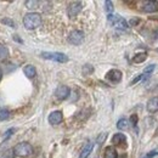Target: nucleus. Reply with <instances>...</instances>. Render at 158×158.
I'll list each match as a JSON object with an SVG mask.
<instances>
[{
	"label": "nucleus",
	"mask_w": 158,
	"mask_h": 158,
	"mask_svg": "<svg viewBox=\"0 0 158 158\" xmlns=\"http://www.w3.org/2000/svg\"><path fill=\"white\" fill-rule=\"evenodd\" d=\"M23 24L26 29H35L41 24V16L38 12H29L23 17Z\"/></svg>",
	"instance_id": "nucleus-1"
},
{
	"label": "nucleus",
	"mask_w": 158,
	"mask_h": 158,
	"mask_svg": "<svg viewBox=\"0 0 158 158\" xmlns=\"http://www.w3.org/2000/svg\"><path fill=\"white\" fill-rule=\"evenodd\" d=\"M14 153L19 157H28L33 153V146L29 142H20L14 147Z\"/></svg>",
	"instance_id": "nucleus-2"
},
{
	"label": "nucleus",
	"mask_w": 158,
	"mask_h": 158,
	"mask_svg": "<svg viewBox=\"0 0 158 158\" xmlns=\"http://www.w3.org/2000/svg\"><path fill=\"white\" fill-rule=\"evenodd\" d=\"M41 57L46 60H51V61H55V62H59V63H66L68 61V56L63 52H49V51H44L41 52Z\"/></svg>",
	"instance_id": "nucleus-3"
},
{
	"label": "nucleus",
	"mask_w": 158,
	"mask_h": 158,
	"mask_svg": "<svg viewBox=\"0 0 158 158\" xmlns=\"http://www.w3.org/2000/svg\"><path fill=\"white\" fill-rule=\"evenodd\" d=\"M107 20L108 22L112 24V26H114L116 28H119V29H128V23H127V21L124 20L123 17H120L119 15H113V14H110L108 16H107Z\"/></svg>",
	"instance_id": "nucleus-4"
},
{
	"label": "nucleus",
	"mask_w": 158,
	"mask_h": 158,
	"mask_svg": "<svg viewBox=\"0 0 158 158\" xmlns=\"http://www.w3.org/2000/svg\"><path fill=\"white\" fill-rule=\"evenodd\" d=\"M81 9H83L81 1H72V2L68 5V9H67L68 17H69V19H74L76 16H78V14L81 11Z\"/></svg>",
	"instance_id": "nucleus-5"
},
{
	"label": "nucleus",
	"mask_w": 158,
	"mask_h": 158,
	"mask_svg": "<svg viewBox=\"0 0 158 158\" xmlns=\"http://www.w3.org/2000/svg\"><path fill=\"white\" fill-rule=\"evenodd\" d=\"M84 40V33L81 31H72L68 35V41L73 45H79Z\"/></svg>",
	"instance_id": "nucleus-6"
},
{
	"label": "nucleus",
	"mask_w": 158,
	"mask_h": 158,
	"mask_svg": "<svg viewBox=\"0 0 158 158\" xmlns=\"http://www.w3.org/2000/svg\"><path fill=\"white\" fill-rule=\"evenodd\" d=\"M69 94H71V90H69V88L67 85H60V86H57V89L55 91L56 99L61 100V101L67 99L69 96Z\"/></svg>",
	"instance_id": "nucleus-7"
},
{
	"label": "nucleus",
	"mask_w": 158,
	"mask_h": 158,
	"mask_svg": "<svg viewBox=\"0 0 158 158\" xmlns=\"http://www.w3.org/2000/svg\"><path fill=\"white\" fill-rule=\"evenodd\" d=\"M106 79L108 80V81H111V83H119L120 80H122V72L119 71V69H111V71H108L107 72V74H106Z\"/></svg>",
	"instance_id": "nucleus-8"
},
{
	"label": "nucleus",
	"mask_w": 158,
	"mask_h": 158,
	"mask_svg": "<svg viewBox=\"0 0 158 158\" xmlns=\"http://www.w3.org/2000/svg\"><path fill=\"white\" fill-rule=\"evenodd\" d=\"M62 119H63V114H62V112L61 111H54V112H51L50 114H49V123L51 124V125H59L60 123L62 122Z\"/></svg>",
	"instance_id": "nucleus-9"
},
{
	"label": "nucleus",
	"mask_w": 158,
	"mask_h": 158,
	"mask_svg": "<svg viewBox=\"0 0 158 158\" xmlns=\"http://www.w3.org/2000/svg\"><path fill=\"white\" fill-rule=\"evenodd\" d=\"M142 10L145 12H156L158 11V2L157 1H145L143 5H142Z\"/></svg>",
	"instance_id": "nucleus-10"
},
{
	"label": "nucleus",
	"mask_w": 158,
	"mask_h": 158,
	"mask_svg": "<svg viewBox=\"0 0 158 158\" xmlns=\"http://www.w3.org/2000/svg\"><path fill=\"white\" fill-rule=\"evenodd\" d=\"M146 108L150 113H156L158 112V96H153L152 99H150L147 101Z\"/></svg>",
	"instance_id": "nucleus-11"
},
{
	"label": "nucleus",
	"mask_w": 158,
	"mask_h": 158,
	"mask_svg": "<svg viewBox=\"0 0 158 158\" xmlns=\"http://www.w3.org/2000/svg\"><path fill=\"white\" fill-rule=\"evenodd\" d=\"M112 142L113 145H117V146H125V142H127V138L124 134L118 133V134H114L113 138H112Z\"/></svg>",
	"instance_id": "nucleus-12"
},
{
	"label": "nucleus",
	"mask_w": 158,
	"mask_h": 158,
	"mask_svg": "<svg viewBox=\"0 0 158 158\" xmlns=\"http://www.w3.org/2000/svg\"><path fill=\"white\" fill-rule=\"evenodd\" d=\"M103 158H118V152L113 146H107L103 152Z\"/></svg>",
	"instance_id": "nucleus-13"
},
{
	"label": "nucleus",
	"mask_w": 158,
	"mask_h": 158,
	"mask_svg": "<svg viewBox=\"0 0 158 158\" xmlns=\"http://www.w3.org/2000/svg\"><path fill=\"white\" fill-rule=\"evenodd\" d=\"M23 72H24L26 77H28V78H34L35 74H37V69H35V67H34L33 64H27V66H24Z\"/></svg>",
	"instance_id": "nucleus-14"
},
{
	"label": "nucleus",
	"mask_w": 158,
	"mask_h": 158,
	"mask_svg": "<svg viewBox=\"0 0 158 158\" xmlns=\"http://www.w3.org/2000/svg\"><path fill=\"white\" fill-rule=\"evenodd\" d=\"M155 68H156V64H155V63H151V64H148V66L143 69V73H142V81H145L147 78H150V76L153 73Z\"/></svg>",
	"instance_id": "nucleus-15"
},
{
	"label": "nucleus",
	"mask_w": 158,
	"mask_h": 158,
	"mask_svg": "<svg viewBox=\"0 0 158 158\" xmlns=\"http://www.w3.org/2000/svg\"><path fill=\"white\" fill-rule=\"evenodd\" d=\"M93 147H94V143H93V142H88V143L85 145V147L83 148V151H81L79 158H88V156L90 155V152L93 151Z\"/></svg>",
	"instance_id": "nucleus-16"
},
{
	"label": "nucleus",
	"mask_w": 158,
	"mask_h": 158,
	"mask_svg": "<svg viewBox=\"0 0 158 158\" xmlns=\"http://www.w3.org/2000/svg\"><path fill=\"white\" fill-rule=\"evenodd\" d=\"M117 128L119 130H128L129 129V120L127 118H120L117 123Z\"/></svg>",
	"instance_id": "nucleus-17"
},
{
	"label": "nucleus",
	"mask_w": 158,
	"mask_h": 158,
	"mask_svg": "<svg viewBox=\"0 0 158 158\" xmlns=\"http://www.w3.org/2000/svg\"><path fill=\"white\" fill-rule=\"evenodd\" d=\"M146 59H147V54L146 52H139L136 55H134L133 62L134 63H141V62H143Z\"/></svg>",
	"instance_id": "nucleus-18"
},
{
	"label": "nucleus",
	"mask_w": 158,
	"mask_h": 158,
	"mask_svg": "<svg viewBox=\"0 0 158 158\" xmlns=\"http://www.w3.org/2000/svg\"><path fill=\"white\" fill-rule=\"evenodd\" d=\"M7 57H9V49L5 45L0 44V61H5Z\"/></svg>",
	"instance_id": "nucleus-19"
},
{
	"label": "nucleus",
	"mask_w": 158,
	"mask_h": 158,
	"mask_svg": "<svg viewBox=\"0 0 158 158\" xmlns=\"http://www.w3.org/2000/svg\"><path fill=\"white\" fill-rule=\"evenodd\" d=\"M9 118H10V111H9L7 108L1 107V108H0V122L7 120Z\"/></svg>",
	"instance_id": "nucleus-20"
},
{
	"label": "nucleus",
	"mask_w": 158,
	"mask_h": 158,
	"mask_svg": "<svg viewBox=\"0 0 158 158\" xmlns=\"http://www.w3.org/2000/svg\"><path fill=\"white\" fill-rule=\"evenodd\" d=\"M24 4H26V7H27V9L33 10V9H37V7H38L39 1H35V0H27Z\"/></svg>",
	"instance_id": "nucleus-21"
},
{
	"label": "nucleus",
	"mask_w": 158,
	"mask_h": 158,
	"mask_svg": "<svg viewBox=\"0 0 158 158\" xmlns=\"http://www.w3.org/2000/svg\"><path fill=\"white\" fill-rule=\"evenodd\" d=\"M105 10L108 12V15H110V14H112V11H113V2H112V1H110V0L105 1Z\"/></svg>",
	"instance_id": "nucleus-22"
},
{
	"label": "nucleus",
	"mask_w": 158,
	"mask_h": 158,
	"mask_svg": "<svg viewBox=\"0 0 158 158\" xmlns=\"http://www.w3.org/2000/svg\"><path fill=\"white\" fill-rule=\"evenodd\" d=\"M1 23H2V24H6V26H9V27H14V28L16 27V23L12 20H10V19H2V20H1Z\"/></svg>",
	"instance_id": "nucleus-23"
},
{
	"label": "nucleus",
	"mask_w": 158,
	"mask_h": 158,
	"mask_svg": "<svg viewBox=\"0 0 158 158\" xmlns=\"http://www.w3.org/2000/svg\"><path fill=\"white\" fill-rule=\"evenodd\" d=\"M1 158H15L14 150H7L6 152H4V155H2V157Z\"/></svg>",
	"instance_id": "nucleus-24"
},
{
	"label": "nucleus",
	"mask_w": 158,
	"mask_h": 158,
	"mask_svg": "<svg viewBox=\"0 0 158 158\" xmlns=\"http://www.w3.org/2000/svg\"><path fill=\"white\" fill-rule=\"evenodd\" d=\"M156 156H158V150H155V151H151V152L146 153L142 158H153L156 157Z\"/></svg>",
	"instance_id": "nucleus-25"
},
{
	"label": "nucleus",
	"mask_w": 158,
	"mask_h": 158,
	"mask_svg": "<svg viewBox=\"0 0 158 158\" xmlns=\"http://www.w3.org/2000/svg\"><path fill=\"white\" fill-rule=\"evenodd\" d=\"M130 123H131L134 127L138 125V116H136V114H133V116L130 117Z\"/></svg>",
	"instance_id": "nucleus-26"
},
{
	"label": "nucleus",
	"mask_w": 158,
	"mask_h": 158,
	"mask_svg": "<svg viewBox=\"0 0 158 158\" xmlns=\"http://www.w3.org/2000/svg\"><path fill=\"white\" fill-rule=\"evenodd\" d=\"M14 133H15V129H12V128H11V129H9V130L5 133V135H4V139H9L10 136H11V135H12V134H14Z\"/></svg>",
	"instance_id": "nucleus-27"
},
{
	"label": "nucleus",
	"mask_w": 158,
	"mask_h": 158,
	"mask_svg": "<svg viewBox=\"0 0 158 158\" xmlns=\"http://www.w3.org/2000/svg\"><path fill=\"white\" fill-rule=\"evenodd\" d=\"M139 80H142V74H139V76L136 77V78L133 79V80L130 81V85H134V84H136V83H138Z\"/></svg>",
	"instance_id": "nucleus-28"
},
{
	"label": "nucleus",
	"mask_w": 158,
	"mask_h": 158,
	"mask_svg": "<svg viewBox=\"0 0 158 158\" xmlns=\"http://www.w3.org/2000/svg\"><path fill=\"white\" fill-rule=\"evenodd\" d=\"M83 69H84V72H86V71H89L90 73L93 72V67H91V66H88V64H86V66H85V67H84Z\"/></svg>",
	"instance_id": "nucleus-29"
},
{
	"label": "nucleus",
	"mask_w": 158,
	"mask_h": 158,
	"mask_svg": "<svg viewBox=\"0 0 158 158\" xmlns=\"http://www.w3.org/2000/svg\"><path fill=\"white\" fill-rule=\"evenodd\" d=\"M138 23H139L138 19H133V20H130V26H136Z\"/></svg>",
	"instance_id": "nucleus-30"
},
{
	"label": "nucleus",
	"mask_w": 158,
	"mask_h": 158,
	"mask_svg": "<svg viewBox=\"0 0 158 158\" xmlns=\"http://www.w3.org/2000/svg\"><path fill=\"white\" fill-rule=\"evenodd\" d=\"M15 40H17V41H22V40H21L19 37H17V35H15Z\"/></svg>",
	"instance_id": "nucleus-31"
},
{
	"label": "nucleus",
	"mask_w": 158,
	"mask_h": 158,
	"mask_svg": "<svg viewBox=\"0 0 158 158\" xmlns=\"http://www.w3.org/2000/svg\"><path fill=\"white\" fill-rule=\"evenodd\" d=\"M2 78V71H1V68H0V80Z\"/></svg>",
	"instance_id": "nucleus-32"
}]
</instances>
